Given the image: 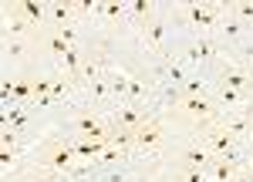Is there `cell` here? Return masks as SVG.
<instances>
[{
    "label": "cell",
    "mask_w": 253,
    "mask_h": 182,
    "mask_svg": "<svg viewBox=\"0 0 253 182\" xmlns=\"http://www.w3.org/2000/svg\"><path fill=\"white\" fill-rule=\"evenodd\" d=\"M233 182H253V169H247V165H243V169L236 172V179H233Z\"/></svg>",
    "instance_id": "cell-13"
},
{
    "label": "cell",
    "mask_w": 253,
    "mask_h": 182,
    "mask_svg": "<svg viewBox=\"0 0 253 182\" xmlns=\"http://www.w3.org/2000/svg\"><path fill=\"white\" fill-rule=\"evenodd\" d=\"M172 182H210L199 169H172Z\"/></svg>",
    "instance_id": "cell-10"
},
{
    "label": "cell",
    "mask_w": 253,
    "mask_h": 182,
    "mask_svg": "<svg viewBox=\"0 0 253 182\" xmlns=\"http://www.w3.org/2000/svg\"><path fill=\"white\" fill-rule=\"evenodd\" d=\"M175 111H179V115H186L193 125L210 121V118H219V105L213 101V95H210V98H193V95H186V98H182V105H179Z\"/></svg>",
    "instance_id": "cell-5"
},
{
    "label": "cell",
    "mask_w": 253,
    "mask_h": 182,
    "mask_svg": "<svg viewBox=\"0 0 253 182\" xmlns=\"http://www.w3.org/2000/svg\"><path fill=\"white\" fill-rule=\"evenodd\" d=\"M3 54H7V58H14V61H20L27 51H24V44H20V40H3Z\"/></svg>",
    "instance_id": "cell-11"
},
{
    "label": "cell",
    "mask_w": 253,
    "mask_h": 182,
    "mask_svg": "<svg viewBox=\"0 0 253 182\" xmlns=\"http://www.w3.org/2000/svg\"><path fill=\"white\" fill-rule=\"evenodd\" d=\"M34 165L38 169H51V172H71L78 165L75 145L71 139H47L34 148Z\"/></svg>",
    "instance_id": "cell-1"
},
{
    "label": "cell",
    "mask_w": 253,
    "mask_h": 182,
    "mask_svg": "<svg viewBox=\"0 0 253 182\" xmlns=\"http://www.w3.org/2000/svg\"><path fill=\"white\" fill-rule=\"evenodd\" d=\"M162 142H166V121L152 115V118L145 121V125H138L135 128V155H156L159 148H162Z\"/></svg>",
    "instance_id": "cell-3"
},
{
    "label": "cell",
    "mask_w": 253,
    "mask_h": 182,
    "mask_svg": "<svg viewBox=\"0 0 253 182\" xmlns=\"http://www.w3.org/2000/svg\"><path fill=\"white\" fill-rule=\"evenodd\" d=\"M219 125H223L236 142L247 145V139H250V118H247V111H223V115H219Z\"/></svg>",
    "instance_id": "cell-7"
},
{
    "label": "cell",
    "mask_w": 253,
    "mask_h": 182,
    "mask_svg": "<svg viewBox=\"0 0 253 182\" xmlns=\"http://www.w3.org/2000/svg\"><path fill=\"white\" fill-rule=\"evenodd\" d=\"M226 7V14L236 20H243L247 27H253V3H223Z\"/></svg>",
    "instance_id": "cell-9"
},
{
    "label": "cell",
    "mask_w": 253,
    "mask_h": 182,
    "mask_svg": "<svg viewBox=\"0 0 253 182\" xmlns=\"http://www.w3.org/2000/svg\"><path fill=\"white\" fill-rule=\"evenodd\" d=\"M17 159H20V152H10V148H3V152H0V165H3V172H10V169L17 165Z\"/></svg>",
    "instance_id": "cell-12"
},
{
    "label": "cell",
    "mask_w": 253,
    "mask_h": 182,
    "mask_svg": "<svg viewBox=\"0 0 253 182\" xmlns=\"http://www.w3.org/2000/svg\"><path fill=\"white\" fill-rule=\"evenodd\" d=\"M159 115L156 105H118L115 111L108 115L112 125H122V128H138V125H145V121Z\"/></svg>",
    "instance_id": "cell-4"
},
{
    "label": "cell",
    "mask_w": 253,
    "mask_h": 182,
    "mask_svg": "<svg viewBox=\"0 0 253 182\" xmlns=\"http://www.w3.org/2000/svg\"><path fill=\"white\" fill-rule=\"evenodd\" d=\"M68 132H71V139L105 142V135H108V115H98V111L81 108V105H71V115H68Z\"/></svg>",
    "instance_id": "cell-2"
},
{
    "label": "cell",
    "mask_w": 253,
    "mask_h": 182,
    "mask_svg": "<svg viewBox=\"0 0 253 182\" xmlns=\"http://www.w3.org/2000/svg\"><path fill=\"white\" fill-rule=\"evenodd\" d=\"M31 27H34V24H31V20L20 14V7H14V14H10V20H7V40H10V37L17 40L20 34H27Z\"/></svg>",
    "instance_id": "cell-8"
},
{
    "label": "cell",
    "mask_w": 253,
    "mask_h": 182,
    "mask_svg": "<svg viewBox=\"0 0 253 182\" xmlns=\"http://www.w3.org/2000/svg\"><path fill=\"white\" fill-rule=\"evenodd\" d=\"M216 162V155L206 148V145H199V142H193V145H186L179 155H175V165L172 169H199V172H206L210 165Z\"/></svg>",
    "instance_id": "cell-6"
}]
</instances>
